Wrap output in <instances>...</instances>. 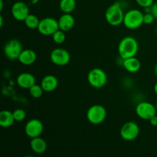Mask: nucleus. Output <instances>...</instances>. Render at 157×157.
Listing matches in <instances>:
<instances>
[{"label": "nucleus", "instance_id": "c9c22d12", "mask_svg": "<svg viewBox=\"0 0 157 157\" xmlns=\"http://www.w3.org/2000/svg\"><path fill=\"white\" fill-rule=\"evenodd\" d=\"M156 35H157V28H156Z\"/></svg>", "mask_w": 157, "mask_h": 157}, {"label": "nucleus", "instance_id": "9d476101", "mask_svg": "<svg viewBox=\"0 0 157 157\" xmlns=\"http://www.w3.org/2000/svg\"><path fill=\"white\" fill-rule=\"evenodd\" d=\"M50 59L55 65L65 66L70 62L71 55L66 49L57 48L51 52Z\"/></svg>", "mask_w": 157, "mask_h": 157}, {"label": "nucleus", "instance_id": "a878e982", "mask_svg": "<svg viewBox=\"0 0 157 157\" xmlns=\"http://www.w3.org/2000/svg\"><path fill=\"white\" fill-rule=\"evenodd\" d=\"M154 20L155 18L151 12H145L144 15V24L151 25Z\"/></svg>", "mask_w": 157, "mask_h": 157}, {"label": "nucleus", "instance_id": "bb28decb", "mask_svg": "<svg viewBox=\"0 0 157 157\" xmlns=\"http://www.w3.org/2000/svg\"><path fill=\"white\" fill-rule=\"evenodd\" d=\"M150 8H151V13L154 16L155 19L157 20V2L153 3V6Z\"/></svg>", "mask_w": 157, "mask_h": 157}, {"label": "nucleus", "instance_id": "393cba45", "mask_svg": "<svg viewBox=\"0 0 157 157\" xmlns=\"http://www.w3.org/2000/svg\"><path fill=\"white\" fill-rule=\"evenodd\" d=\"M135 1L138 6L144 9L151 7L154 3V0H135Z\"/></svg>", "mask_w": 157, "mask_h": 157}, {"label": "nucleus", "instance_id": "1a4fd4ad", "mask_svg": "<svg viewBox=\"0 0 157 157\" xmlns=\"http://www.w3.org/2000/svg\"><path fill=\"white\" fill-rule=\"evenodd\" d=\"M136 115L145 121H150L153 117L156 115V105L147 101H142L136 105L135 109Z\"/></svg>", "mask_w": 157, "mask_h": 157}, {"label": "nucleus", "instance_id": "5701e85b", "mask_svg": "<svg viewBox=\"0 0 157 157\" xmlns=\"http://www.w3.org/2000/svg\"><path fill=\"white\" fill-rule=\"evenodd\" d=\"M52 40L56 44H63V43L66 40V35H65V32L61 30V29H58L57 32H55L53 35H52Z\"/></svg>", "mask_w": 157, "mask_h": 157}, {"label": "nucleus", "instance_id": "473e14b6", "mask_svg": "<svg viewBox=\"0 0 157 157\" xmlns=\"http://www.w3.org/2000/svg\"><path fill=\"white\" fill-rule=\"evenodd\" d=\"M38 1H39V0H32V4H36V3H38Z\"/></svg>", "mask_w": 157, "mask_h": 157}, {"label": "nucleus", "instance_id": "412c9836", "mask_svg": "<svg viewBox=\"0 0 157 157\" xmlns=\"http://www.w3.org/2000/svg\"><path fill=\"white\" fill-rule=\"evenodd\" d=\"M25 25L26 27L29 28L30 29H38V25H39L40 20L38 19V17L33 14H29L27 16V18L25 19L24 21Z\"/></svg>", "mask_w": 157, "mask_h": 157}, {"label": "nucleus", "instance_id": "f257e3e1", "mask_svg": "<svg viewBox=\"0 0 157 157\" xmlns=\"http://www.w3.org/2000/svg\"><path fill=\"white\" fill-rule=\"evenodd\" d=\"M139 51V43L137 40L131 36L124 37L118 44V54L121 59L136 57Z\"/></svg>", "mask_w": 157, "mask_h": 157}, {"label": "nucleus", "instance_id": "7ed1b4c3", "mask_svg": "<svg viewBox=\"0 0 157 157\" xmlns=\"http://www.w3.org/2000/svg\"><path fill=\"white\" fill-rule=\"evenodd\" d=\"M144 15L139 9H130L124 15L123 24L127 29L131 30L139 29L144 24Z\"/></svg>", "mask_w": 157, "mask_h": 157}, {"label": "nucleus", "instance_id": "ddd939ff", "mask_svg": "<svg viewBox=\"0 0 157 157\" xmlns=\"http://www.w3.org/2000/svg\"><path fill=\"white\" fill-rule=\"evenodd\" d=\"M17 84L23 89H29L36 84V80L32 74L29 72H23L18 75L16 78Z\"/></svg>", "mask_w": 157, "mask_h": 157}, {"label": "nucleus", "instance_id": "c756f323", "mask_svg": "<svg viewBox=\"0 0 157 157\" xmlns=\"http://www.w3.org/2000/svg\"><path fill=\"white\" fill-rule=\"evenodd\" d=\"M3 6H4V4H3V1L2 0H0V10H2L3 9Z\"/></svg>", "mask_w": 157, "mask_h": 157}, {"label": "nucleus", "instance_id": "4be33fe9", "mask_svg": "<svg viewBox=\"0 0 157 157\" xmlns=\"http://www.w3.org/2000/svg\"><path fill=\"white\" fill-rule=\"evenodd\" d=\"M29 94H30L31 96L33 98H35V99H38V98H41V96L43 95V93H44V90L41 87V84L38 85V84H35V85L32 86V87L29 89Z\"/></svg>", "mask_w": 157, "mask_h": 157}, {"label": "nucleus", "instance_id": "6e6552de", "mask_svg": "<svg viewBox=\"0 0 157 157\" xmlns=\"http://www.w3.org/2000/svg\"><path fill=\"white\" fill-rule=\"evenodd\" d=\"M121 138L126 141H133L138 137L140 134V127L136 123L129 121L125 123L120 130Z\"/></svg>", "mask_w": 157, "mask_h": 157}, {"label": "nucleus", "instance_id": "9b49d317", "mask_svg": "<svg viewBox=\"0 0 157 157\" xmlns=\"http://www.w3.org/2000/svg\"><path fill=\"white\" fill-rule=\"evenodd\" d=\"M44 130V125L40 120L32 119L26 123L25 126V132L31 139L38 137Z\"/></svg>", "mask_w": 157, "mask_h": 157}, {"label": "nucleus", "instance_id": "f8f14e48", "mask_svg": "<svg viewBox=\"0 0 157 157\" xmlns=\"http://www.w3.org/2000/svg\"><path fill=\"white\" fill-rule=\"evenodd\" d=\"M12 17L15 20L19 21H24L25 19L29 15V8L25 2L22 1L15 2L11 9Z\"/></svg>", "mask_w": 157, "mask_h": 157}, {"label": "nucleus", "instance_id": "2eb2a0df", "mask_svg": "<svg viewBox=\"0 0 157 157\" xmlns=\"http://www.w3.org/2000/svg\"><path fill=\"white\" fill-rule=\"evenodd\" d=\"M41 86L44 92H52L57 89L58 86V80L55 75H48L41 79Z\"/></svg>", "mask_w": 157, "mask_h": 157}, {"label": "nucleus", "instance_id": "6ab92c4d", "mask_svg": "<svg viewBox=\"0 0 157 157\" xmlns=\"http://www.w3.org/2000/svg\"><path fill=\"white\" fill-rule=\"evenodd\" d=\"M15 122L13 116V112L5 110L0 113V126L3 128H8L12 127Z\"/></svg>", "mask_w": 157, "mask_h": 157}, {"label": "nucleus", "instance_id": "39448f33", "mask_svg": "<svg viewBox=\"0 0 157 157\" xmlns=\"http://www.w3.org/2000/svg\"><path fill=\"white\" fill-rule=\"evenodd\" d=\"M87 81L91 87L101 88L107 82V75L103 69L95 67L91 69L87 75Z\"/></svg>", "mask_w": 157, "mask_h": 157}, {"label": "nucleus", "instance_id": "4468645a", "mask_svg": "<svg viewBox=\"0 0 157 157\" xmlns=\"http://www.w3.org/2000/svg\"><path fill=\"white\" fill-rule=\"evenodd\" d=\"M58 21L59 29L65 32L71 30L75 24V18L71 14L69 13H63Z\"/></svg>", "mask_w": 157, "mask_h": 157}, {"label": "nucleus", "instance_id": "aec40b11", "mask_svg": "<svg viewBox=\"0 0 157 157\" xmlns=\"http://www.w3.org/2000/svg\"><path fill=\"white\" fill-rule=\"evenodd\" d=\"M76 0H61L59 8L63 13L71 14L76 8Z\"/></svg>", "mask_w": 157, "mask_h": 157}, {"label": "nucleus", "instance_id": "f03ea898", "mask_svg": "<svg viewBox=\"0 0 157 157\" xmlns=\"http://www.w3.org/2000/svg\"><path fill=\"white\" fill-rule=\"evenodd\" d=\"M124 9L121 3L117 2L110 5L105 12V18L107 22L111 26H119L124 22Z\"/></svg>", "mask_w": 157, "mask_h": 157}, {"label": "nucleus", "instance_id": "c85d7f7f", "mask_svg": "<svg viewBox=\"0 0 157 157\" xmlns=\"http://www.w3.org/2000/svg\"><path fill=\"white\" fill-rule=\"evenodd\" d=\"M153 90H154L155 94L157 95V82L154 84V87H153Z\"/></svg>", "mask_w": 157, "mask_h": 157}, {"label": "nucleus", "instance_id": "7c9ffc66", "mask_svg": "<svg viewBox=\"0 0 157 157\" xmlns=\"http://www.w3.org/2000/svg\"><path fill=\"white\" fill-rule=\"evenodd\" d=\"M0 20H1V21H0V26L1 27H2V25H3V18H2V16H0Z\"/></svg>", "mask_w": 157, "mask_h": 157}, {"label": "nucleus", "instance_id": "dca6fc26", "mask_svg": "<svg viewBox=\"0 0 157 157\" xmlns=\"http://www.w3.org/2000/svg\"><path fill=\"white\" fill-rule=\"evenodd\" d=\"M122 64L124 69L130 73H136L141 68L140 61L136 57L122 60Z\"/></svg>", "mask_w": 157, "mask_h": 157}, {"label": "nucleus", "instance_id": "f704fd0d", "mask_svg": "<svg viewBox=\"0 0 157 157\" xmlns=\"http://www.w3.org/2000/svg\"><path fill=\"white\" fill-rule=\"evenodd\" d=\"M156 110H157V102H156Z\"/></svg>", "mask_w": 157, "mask_h": 157}, {"label": "nucleus", "instance_id": "b1692460", "mask_svg": "<svg viewBox=\"0 0 157 157\" xmlns=\"http://www.w3.org/2000/svg\"><path fill=\"white\" fill-rule=\"evenodd\" d=\"M13 116L15 121L17 122L23 121L26 117V112L23 109H16L13 111Z\"/></svg>", "mask_w": 157, "mask_h": 157}, {"label": "nucleus", "instance_id": "423d86ee", "mask_svg": "<svg viewBox=\"0 0 157 157\" xmlns=\"http://www.w3.org/2000/svg\"><path fill=\"white\" fill-rule=\"evenodd\" d=\"M4 54L6 58L10 61L18 60L21 52L23 51L22 44L18 39H11L5 44Z\"/></svg>", "mask_w": 157, "mask_h": 157}, {"label": "nucleus", "instance_id": "20e7f679", "mask_svg": "<svg viewBox=\"0 0 157 157\" xmlns=\"http://www.w3.org/2000/svg\"><path fill=\"white\" fill-rule=\"evenodd\" d=\"M87 119L94 125L101 124L107 117V110L105 107L100 104H94L90 107L86 113Z\"/></svg>", "mask_w": 157, "mask_h": 157}, {"label": "nucleus", "instance_id": "cd10ccee", "mask_svg": "<svg viewBox=\"0 0 157 157\" xmlns=\"http://www.w3.org/2000/svg\"><path fill=\"white\" fill-rule=\"evenodd\" d=\"M149 121H150V124H151L152 126H153V127H157V116L156 115H155L154 117H152Z\"/></svg>", "mask_w": 157, "mask_h": 157}, {"label": "nucleus", "instance_id": "a211bd4d", "mask_svg": "<svg viewBox=\"0 0 157 157\" xmlns=\"http://www.w3.org/2000/svg\"><path fill=\"white\" fill-rule=\"evenodd\" d=\"M30 147L32 151L38 154H41V153H44L47 150V143L44 139L38 136V137L31 139Z\"/></svg>", "mask_w": 157, "mask_h": 157}, {"label": "nucleus", "instance_id": "0eeeda50", "mask_svg": "<svg viewBox=\"0 0 157 157\" xmlns=\"http://www.w3.org/2000/svg\"><path fill=\"white\" fill-rule=\"evenodd\" d=\"M37 29L41 35L44 36H52L59 29L58 21L52 17H45L40 20L39 25Z\"/></svg>", "mask_w": 157, "mask_h": 157}, {"label": "nucleus", "instance_id": "f3484780", "mask_svg": "<svg viewBox=\"0 0 157 157\" xmlns=\"http://www.w3.org/2000/svg\"><path fill=\"white\" fill-rule=\"evenodd\" d=\"M37 60V54L32 49H23L18 61L24 65H32Z\"/></svg>", "mask_w": 157, "mask_h": 157}, {"label": "nucleus", "instance_id": "72a5a7b5", "mask_svg": "<svg viewBox=\"0 0 157 157\" xmlns=\"http://www.w3.org/2000/svg\"><path fill=\"white\" fill-rule=\"evenodd\" d=\"M25 157H34V156H25Z\"/></svg>", "mask_w": 157, "mask_h": 157}, {"label": "nucleus", "instance_id": "2f4dec72", "mask_svg": "<svg viewBox=\"0 0 157 157\" xmlns=\"http://www.w3.org/2000/svg\"><path fill=\"white\" fill-rule=\"evenodd\" d=\"M154 72H155V75H156V76L157 77V63H156V65H155Z\"/></svg>", "mask_w": 157, "mask_h": 157}]
</instances>
